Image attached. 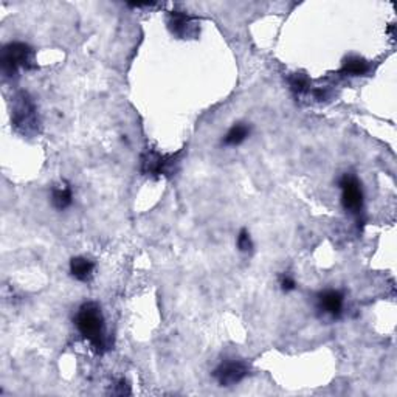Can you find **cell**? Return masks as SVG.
Returning a JSON list of instances; mask_svg holds the SVG:
<instances>
[{
    "instance_id": "obj_5",
    "label": "cell",
    "mask_w": 397,
    "mask_h": 397,
    "mask_svg": "<svg viewBox=\"0 0 397 397\" xmlns=\"http://www.w3.org/2000/svg\"><path fill=\"white\" fill-rule=\"evenodd\" d=\"M339 186L341 190V204L345 210L353 214H359L363 208V191L359 179L353 174H345V176H341Z\"/></svg>"
},
{
    "instance_id": "obj_2",
    "label": "cell",
    "mask_w": 397,
    "mask_h": 397,
    "mask_svg": "<svg viewBox=\"0 0 397 397\" xmlns=\"http://www.w3.org/2000/svg\"><path fill=\"white\" fill-rule=\"evenodd\" d=\"M0 65H2L3 75L8 78L16 76L20 69L35 70L38 69L36 51L25 42H10L3 47L2 55H0Z\"/></svg>"
},
{
    "instance_id": "obj_13",
    "label": "cell",
    "mask_w": 397,
    "mask_h": 397,
    "mask_svg": "<svg viewBox=\"0 0 397 397\" xmlns=\"http://www.w3.org/2000/svg\"><path fill=\"white\" fill-rule=\"evenodd\" d=\"M289 86H291V89L295 93L302 95V93L309 90V79L306 75H302V73H295V75L289 78Z\"/></svg>"
},
{
    "instance_id": "obj_1",
    "label": "cell",
    "mask_w": 397,
    "mask_h": 397,
    "mask_svg": "<svg viewBox=\"0 0 397 397\" xmlns=\"http://www.w3.org/2000/svg\"><path fill=\"white\" fill-rule=\"evenodd\" d=\"M75 325L79 334L90 341V345L97 351H103L106 348V332H104V317L101 307L97 302H84L78 309Z\"/></svg>"
},
{
    "instance_id": "obj_8",
    "label": "cell",
    "mask_w": 397,
    "mask_h": 397,
    "mask_svg": "<svg viewBox=\"0 0 397 397\" xmlns=\"http://www.w3.org/2000/svg\"><path fill=\"white\" fill-rule=\"evenodd\" d=\"M345 307V295L335 289H327L318 293L317 297V309L326 317L340 318Z\"/></svg>"
},
{
    "instance_id": "obj_10",
    "label": "cell",
    "mask_w": 397,
    "mask_h": 397,
    "mask_svg": "<svg viewBox=\"0 0 397 397\" xmlns=\"http://www.w3.org/2000/svg\"><path fill=\"white\" fill-rule=\"evenodd\" d=\"M93 272H95L93 261L84 257H75L70 259V273L76 281L89 282L93 278Z\"/></svg>"
},
{
    "instance_id": "obj_6",
    "label": "cell",
    "mask_w": 397,
    "mask_h": 397,
    "mask_svg": "<svg viewBox=\"0 0 397 397\" xmlns=\"http://www.w3.org/2000/svg\"><path fill=\"white\" fill-rule=\"evenodd\" d=\"M213 375L220 387H233L247 378L248 366L242 360H227L214 369Z\"/></svg>"
},
{
    "instance_id": "obj_12",
    "label": "cell",
    "mask_w": 397,
    "mask_h": 397,
    "mask_svg": "<svg viewBox=\"0 0 397 397\" xmlns=\"http://www.w3.org/2000/svg\"><path fill=\"white\" fill-rule=\"evenodd\" d=\"M366 72H368V63L359 56L348 58L340 69L341 75H349V76H360L365 75Z\"/></svg>"
},
{
    "instance_id": "obj_7",
    "label": "cell",
    "mask_w": 397,
    "mask_h": 397,
    "mask_svg": "<svg viewBox=\"0 0 397 397\" xmlns=\"http://www.w3.org/2000/svg\"><path fill=\"white\" fill-rule=\"evenodd\" d=\"M168 29L180 39L196 38L199 35V19L181 11H171L168 16Z\"/></svg>"
},
{
    "instance_id": "obj_9",
    "label": "cell",
    "mask_w": 397,
    "mask_h": 397,
    "mask_svg": "<svg viewBox=\"0 0 397 397\" xmlns=\"http://www.w3.org/2000/svg\"><path fill=\"white\" fill-rule=\"evenodd\" d=\"M73 204V190L69 181L60 180L51 188V205L58 211H64Z\"/></svg>"
},
{
    "instance_id": "obj_15",
    "label": "cell",
    "mask_w": 397,
    "mask_h": 397,
    "mask_svg": "<svg viewBox=\"0 0 397 397\" xmlns=\"http://www.w3.org/2000/svg\"><path fill=\"white\" fill-rule=\"evenodd\" d=\"M279 287H281V291L282 292H292L297 289V282H295L293 277L292 275H289V273H284V275H281V278H279Z\"/></svg>"
},
{
    "instance_id": "obj_14",
    "label": "cell",
    "mask_w": 397,
    "mask_h": 397,
    "mask_svg": "<svg viewBox=\"0 0 397 397\" xmlns=\"http://www.w3.org/2000/svg\"><path fill=\"white\" fill-rule=\"evenodd\" d=\"M238 250L241 253H252L253 252V241H252V236H250V233H248L245 228L244 230H241L239 234H238Z\"/></svg>"
},
{
    "instance_id": "obj_4",
    "label": "cell",
    "mask_w": 397,
    "mask_h": 397,
    "mask_svg": "<svg viewBox=\"0 0 397 397\" xmlns=\"http://www.w3.org/2000/svg\"><path fill=\"white\" fill-rule=\"evenodd\" d=\"M177 163L179 154H176V156H166V154H160L157 151H146L141 156V172L145 176L151 177L170 176Z\"/></svg>"
},
{
    "instance_id": "obj_16",
    "label": "cell",
    "mask_w": 397,
    "mask_h": 397,
    "mask_svg": "<svg viewBox=\"0 0 397 397\" xmlns=\"http://www.w3.org/2000/svg\"><path fill=\"white\" fill-rule=\"evenodd\" d=\"M115 387H117V389L113 391V394H117V396H129L131 394V385L124 379H121Z\"/></svg>"
},
{
    "instance_id": "obj_3",
    "label": "cell",
    "mask_w": 397,
    "mask_h": 397,
    "mask_svg": "<svg viewBox=\"0 0 397 397\" xmlns=\"http://www.w3.org/2000/svg\"><path fill=\"white\" fill-rule=\"evenodd\" d=\"M11 123L15 126L16 132L24 137H31L39 131V120H38V109L33 99L29 97V93H19L15 98L11 113Z\"/></svg>"
},
{
    "instance_id": "obj_11",
    "label": "cell",
    "mask_w": 397,
    "mask_h": 397,
    "mask_svg": "<svg viewBox=\"0 0 397 397\" xmlns=\"http://www.w3.org/2000/svg\"><path fill=\"white\" fill-rule=\"evenodd\" d=\"M248 136H250V126H247L244 123H236L230 127V131H228L224 138H222V145L228 147L239 146L241 143H244Z\"/></svg>"
}]
</instances>
